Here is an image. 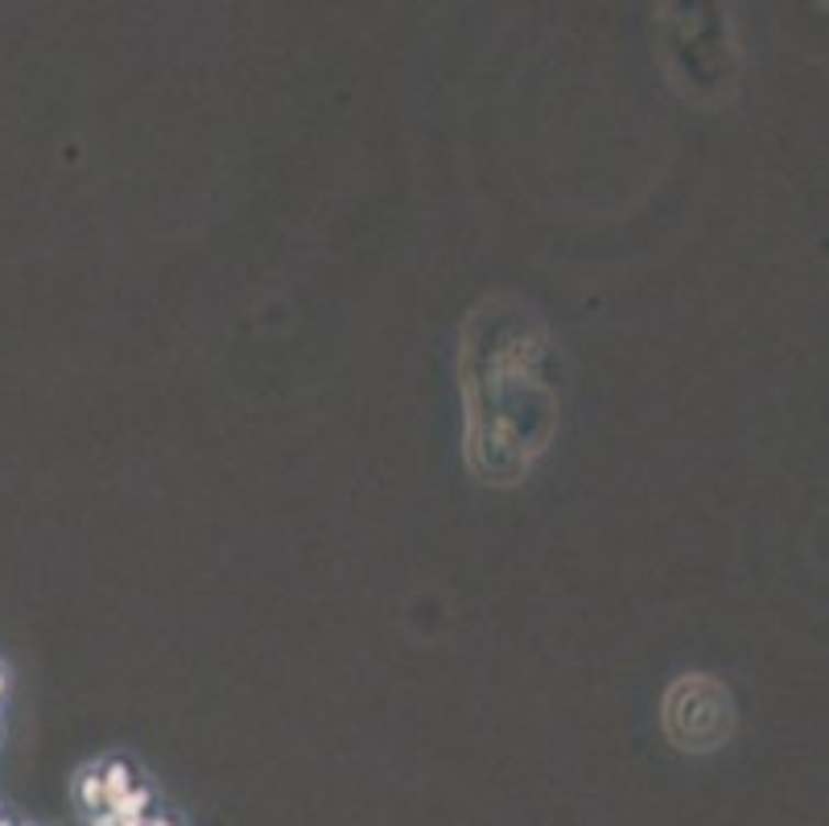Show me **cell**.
Masks as SVG:
<instances>
[{
    "label": "cell",
    "instance_id": "obj_1",
    "mask_svg": "<svg viewBox=\"0 0 829 826\" xmlns=\"http://www.w3.org/2000/svg\"><path fill=\"white\" fill-rule=\"evenodd\" d=\"M100 781H103V806H108V810L116 806L120 797L136 785L128 760H108V764H100Z\"/></svg>",
    "mask_w": 829,
    "mask_h": 826
},
{
    "label": "cell",
    "instance_id": "obj_2",
    "mask_svg": "<svg viewBox=\"0 0 829 826\" xmlns=\"http://www.w3.org/2000/svg\"><path fill=\"white\" fill-rule=\"evenodd\" d=\"M75 797H79V806L87 810V814H100L103 806V781H100V764H87L83 773H79V785H75Z\"/></svg>",
    "mask_w": 829,
    "mask_h": 826
},
{
    "label": "cell",
    "instance_id": "obj_3",
    "mask_svg": "<svg viewBox=\"0 0 829 826\" xmlns=\"http://www.w3.org/2000/svg\"><path fill=\"white\" fill-rule=\"evenodd\" d=\"M149 806H153L149 785H133V790L124 793L116 806H112V814H116V818H133V823H141V818H149Z\"/></svg>",
    "mask_w": 829,
    "mask_h": 826
},
{
    "label": "cell",
    "instance_id": "obj_4",
    "mask_svg": "<svg viewBox=\"0 0 829 826\" xmlns=\"http://www.w3.org/2000/svg\"><path fill=\"white\" fill-rule=\"evenodd\" d=\"M141 826H178V823H173L170 814H149V818H145Z\"/></svg>",
    "mask_w": 829,
    "mask_h": 826
}]
</instances>
